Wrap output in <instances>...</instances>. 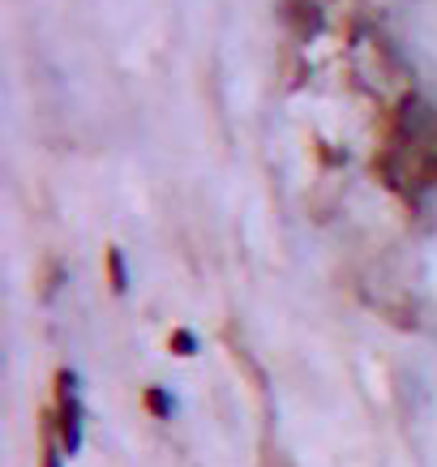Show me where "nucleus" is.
<instances>
[{
    "label": "nucleus",
    "instance_id": "1",
    "mask_svg": "<svg viewBox=\"0 0 437 467\" xmlns=\"http://www.w3.org/2000/svg\"><path fill=\"white\" fill-rule=\"evenodd\" d=\"M60 441L65 451L78 454L82 446V399H78V378L73 373H60Z\"/></svg>",
    "mask_w": 437,
    "mask_h": 467
},
{
    "label": "nucleus",
    "instance_id": "2",
    "mask_svg": "<svg viewBox=\"0 0 437 467\" xmlns=\"http://www.w3.org/2000/svg\"><path fill=\"white\" fill-rule=\"evenodd\" d=\"M146 408L155 411L159 420H168V416H172V408H176V403H172V395H168V390H159V386H151V390H146Z\"/></svg>",
    "mask_w": 437,
    "mask_h": 467
},
{
    "label": "nucleus",
    "instance_id": "3",
    "mask_svg": "<svg viewBox=\"0 0 437 467\" xmlns=\"http://www.w3.org/2000/svg\"><path fill=\"white\" fill-rule=\"evenodd\" d=\"M108 262H112V284H116V292H125L129 275H125V257H120V249H112V254H108Z\"/></svg>",
    "mask_w": 437,
    "mask_h": 467
},
{
    "label": "nucleus",
    "instance_id": "4",
    "mask_svg": "<svg viewBox=\"0 0 437 467\" xmlns=\"http://www.w3.org/2000/svg\"><path fill=\"white\" fill-rule=\"evenodd\" d=\"M172 348H176V356H193V348H198V339H193L189 330H176V335H172Z\"/></svg>",
    "mask_w": 437,
    "mask_h": 467
},
{
    "label": "nucleus",
    "instance_id": "5",
    "mask_svg": "<svg viewBox=\"0 0 437 467\" xmlns=\"http://www.w3.org/2000/svg\"><path fill=\"white\" fill-rule=\"evenodd\" d=\"M43 467H60V451H57V446H47V454H43Z\"/></svg>",
    "mask_w": 437,
    "mask_h": 467
}]
</instances>
